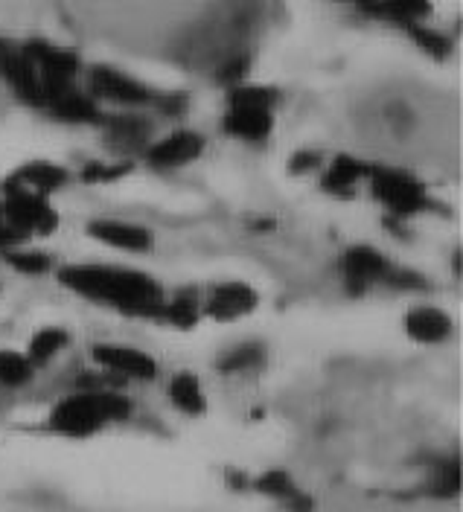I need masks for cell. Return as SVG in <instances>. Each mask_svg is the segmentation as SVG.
I'll return each mask as SVG.
<instances>
[{"label": "cell", "instance_id": "6da1fadb", "mask_svg": "<svg viewBox=\"0 0 463 512\" xmlns=\"http://www.w3.org/2000/svg\"><path fill=\"white\" fill-rule=\"evenodd\" d=\"M59 283L73 294L114 309L129 318L161 320L164 315L166 291L164 286L134 268L120 265H102V262H79L59 268Z\"/></svg>", "mask_w": 463, "mask_h": 512}, {"label": "cell", "instance_id": "7a4b0ae2", "mask_svg": "<svg viewBox=\"0 0 463 512\" xmlns=\"http://www.w3.org/2000/svg\"><path fill=\"white\" fill-rule=\"evenodd\" d=\"M132 416V402L120 390H82L65 396L47 419V428L67 440H85L100 434L111 422Z\"/></svg>", "mask_w": 463, "mask_h": 512}, {"label": "cell", "instance_id": "3957f363", "mask_svg": "<svg viewBox=\"0 0 463 512\" xmlns=\"http://www.w3.org/2000/svg\"><path fill=\"white\" fill-rule=\"evenodd\" d=\"M367 181H370V192L376 195V201L391 213V219H411V216H420L434 207L426 184L405 172V169H394V166H370L367 172Z\"/></svg>", "mask_w": 463, "mask_h": 512}, {"label": "cell", "instance_id": "277c9868", "mask_svg": "<svg viewBox=\"0 0 463 512\" xmlns=\"http://www.w3.org/2000/svg\"><path fill=\"white\" fill-rule=\"evenodd\" d=\"M24 50L33 59L38 82H41V111H44L56 96L73 88V79L79 73V56L73 50H65V47L41 41V38L24 41Z\"/></svg>", "mask_w": 463, "mask_h": 512}, {"label": "cell", "instance_id": "5b68a950", "mask_svg": "<svg viewBox=\"0 0 463 512\" xmlns=\"http://www.w3.org/2000/svg\"><path fill=\"white\" fill-rule=\"evenodd\" d=\"M0 213L9 227H15L18 233L30 236H53L59 230V213L56 207H50V201L44 195H35L21 187H6L3 184V204Z\"/></svg>", "mask_w": 463, "mask_h": 512}, {"label": "cell", "instance_id": "8992f818", "mask_svg": "<svg viewBox=\"0 0 463 512\" xmlns=\"http://www.w3.org/2000/svg\"><path fill=\"white\" fill-rule=\"evenodd\" d=\"M88 94L97 102H114V105H126V108H140V105H155V94L149 85L137 82L134 76L100 64L88 73Z\"/></svg>", "mask_w": 463, "mask_h": 512}, {"label": "cell", "instance_id": "52a82bcc", "mask_svg": "<svg viewBox=\"0 0 463 512\" xmlns=\"http://www.w3.org/2000/svg\"><path fill=\"white\" fill-rule=\"evenodd\" d=\"M0 79L21 102L41 108V82H38L33 59L24 50V41L0 38Z\"/></svg>", "mask_w": 463, "mask_h": 512}, {"label": "cell", "instance_id": "ba28073f", "mask_svg": "<svg viewBox=\"0 0 463 512\" xmlns=\"http://www.w3.org/2000/svg\"><path fill=\"white\" fill-rule=\"evenodd\" d=\"M204 152V137L199 131H172L161 140L149 143V149L143 152L146 166L158 169V172H175L190 166L193 160H199Z\"/></svg>", "mask_w": 463, "mask_h": 512}, {"label": "cell", "instance_id": "9c48e42d", "mask_svg": "<svg viewBox=\"0 0 463 512\" xmlns=\"http://www.w3.org/2000/svg\"><path fill=\"white\" fill-rule=\"evenodd\" d=\"M388 271H391L388 256L370 245H353L341 256V277L350 294H364L370 286L385 283Z\"/></svg>", "mask_w": 463, "mask_h": 512}, {"label": "cell", "instance_id": "30bf717a", "mask_svg": "<svg viewBox=\"0 0 463 512\" xmlns=\"http://www.w3.org/2000/svg\"><path fill=\"white\" fill-rule=\"evenodd\" d=\"M94 361L100 364L105 373L123 379H134V382H152L158 376V364L152 355L126 347V344H100L94 347Z\"/></svg>", "mask_w": 463, "mask_h": 512}, {"label": "cell", "instance_id": "8fae6325", "mask_svg": "<svg viewBox=\"0 0 463 512\" xmlns=\"http://www.w3.org/2000/svg\"><path fill=\"white\" fill-rule=\"evenodd\" d=\"M100 126L105 131L108 149L117 152L123 160L132 155H143L149 149L152 123L143 114H105Z\"/></svg>", "mask_w": 463, "mask_h": 512}, {"label": "cell", "instance_id": "7c38bea8", "mask_svg": "<svg viewBox=\"0 0 463 512\" xmlns=\"http://www.w3.org/2000/svg\"><path fill=\"white\" fill-rule=\"evenodd\" d=\"M257 306H260V294L248 286V283H236V280H233V283H219V286L213 288V291L207 294L201 312H204L207 318L225 323V320H236L251 315Z\"/></svg>", "mask_w": 463, "mask_h": 512}, {"label": "cell", "instance_id": "4fadbf2b", "mask_svg": "<svg viewBox=\"0 0 463 512\" xmlns=\"http://www.w3.org/2000/svg\"><path fill=\"white\" fill-rule=\"evenodd\" d=\"M88 236L97 239L108 248L132 251V254H146L155 245V236L149 227L132 222H117V219H97L88 224Z\"/></svg>", "mask_w": 463, "mask_h": 512}, {"label": "cell", "instance_id": "5bb4252c", "mask_svg": "<svg viewBox=\"0 0 463 512\" xmlns=\"http://www.w3.org/2000/svg\"><path fill=\"white\" fill-rule=\"evenodd\" d=\"M53 120L59 123H70V126H100L105 111L100 108V102L88 91H79L76 85L67 88L65 94H59L47 108H44Z\"/></svg>", "mask_w": 463, "mask_h": 512}, {"label": "cell", "instance_id": "9a60e30c", "mask_svg": "<svg viewBox=\"0 0 463 512\" xmlns=\"http://www.w3.org/2000/svg\"><path fill=\"white\" fill-rule=\"evenodd\" d=\"M67 181H70V172L65 166L50 163V160H33V163H24L21 169H15L6 178V187H21V190H30L47 198L50 192L67 187Z\"/></svg>", "mask_w": 463, "mask_h": 512}, {"label": "cell", "instance_id": "2e32d148", "mask_svg": "<svg viewBox=\"0 0 463 512\" xmlns=\"http://www.w3.org/2000/svg\"><path fill=\"white\" fill-rule=\"evenodd\" d=\"M251 489H257L260 495H268V498L280 501L289 512H312V507H315L312 498L283 469H268L260 478H251Z\"/></svg>", "mask_w": 463, "mask_h": 512}, {"label": "cell", "instance_id": "e0dca14e", "mask_svg": "<svg viewBox=\"0 0 463 512\" xmlns=\"http://www.w3.org/2000/svg\"><path fill=\"white\" fill-rule=\"evenodd\" d=\"M222 128L228 137L245 140V143H263L274 131V111L263 108H228Z\"/></svg>", "mask_w": 463, "mask_h": 512}, {"label": "cell", "instance_id": "ac0fdd59", "mask_svg": "<svg viewBox=\"0 0 463 512\" xmlns=\"http://www.w3.org/2000/svg\"><path fill=\"white\" fill-rule=\"evenodd\" d=\"M405 335L417 344H443L452 335V318L434 306H417L405 315Z\"/></svg>", "mask_w": 463, "mask_h": 512}, {"label": "cell", "instance_id": "d6986e66", "mask_svg": "<svg viewBox=\"0 0 463 512\" xmlns=\"http://www.w3.org/2000/svg\"><path fill=\"white\" fill-rule=\"evenodd\" d=\"M367 172H370V166L359 158L338 155L321 178V190L330 192L335 198H350V195H356V187L367 178Z\"/></svg>", "mask_w": 463, "mask_h": 512}, {"label": "cell", "instance_id": "ffe728a7", "mask_svg": "<svg viewBox=\"0 0 463 512\" xmlns=\"http://www.w3.org/2000/svg\"><path fill=\"white\" fill-rule=\"evenodd\" d=\"M362 12L373 15V18H385L391 24L399 27H414V24H426L423 18L431 12L429 3H420V0H394V3H362L359 6Z\"/></svg>", "mask_w": 463, "mask_h": 512}, {"label": "cell", "instance_id": "44dd1931", "mask_svg": "<svg viewBox=\"0 0 463 512\" xmlns=\"http://www.w3.org/2000/svg\"><path fill=\"white\" fill-rule=\"evenodd\" d=\"M169 402L187 416H201L207 411V399H204V387L199 376L193 373H178L169 382Z\"/></svg>", "mask_w": 463, "mask_h": 512}, {"label": "cell", "instance_id": "7402d4cb", "mask_svg": "<svg viewBox=\"0 0 463 512\" xmlns=\"http://www.w3.org/2000/svg\"><path fill=\"white\" fill-rule=\"evenodd\" d=\"M199 318V288H178L172 297H166L164 315H161L164 323H172V326H178V329H190V326H196V320Z\"/></svg>", "mask_w": 463, "mask_h": 512}, {"label": "cell", "instance_id": "603a6c76", "mask_svg": "<svg viewBox=\"0 0 463 512\" xmlns=\"http://www.w3.org/2000/svg\"><path fill=\"white\" fill-rule=\"evenodd\" d=\"M67 344H70V335H67L65 329H59V326L38 329L33 335V341H30V347H27V358H30L33 367H44V364H50L59 352L65 350Z\"/></svg>", "mask_w": 463, "mask_h": 512}, {"label": "cell", "instance_id": "cb8c5ba5", "mask_svg": "<svg viewBox=\"0 0 463 512\" xmlns=\"http://www.w3.org/2000/svg\"><path fill=\"white\" fill-rule=\"evenodd\" d=\"M280 102V91L268 88V85H239L228 91V105L231 108H263L274 111Z\"/></svg>", "mask_w": 463, "mask_h": 512}, {"label": "cell", "instance_id": "d4e9b609", "mask_svg": "<svg viewBox=\"0 0 463 512\" xmlns=\"http://www.w3.org/2000/svg\"><path fill=\"white\" fill-rule=\"evenodd\" d=\"M265 364L263 344H242L236 350L225 352L219 358V373L233 376V373H248V370H260Z\"/></svg>", "mask_w": 463, "mask_h": 512}, {"label": "cell", "instance_id": "484cf974", "mask_svg": "<svg viewBox=\"0 0 463 512\" xmlns=\"http://www.w3.org/2000/svg\"><path fill=\"white\" fill-rule=\"evenodd\" d=\"M6 265L15 268L18 274H27V277H41V274H50L56 268L53 256L47 251H33V248H15V251H6L3 254Z\"/></svg>", "mask_w": 463, "mask_h": 512}, {"label": "cell", "instance_id": "4316f807", "mask_svg": "<svg viewBox=\"0 0 463 512\" xmlns=\"http://www.w3.org/2000/svg\"><path fill=\"white\" fill-rule=\"evenodd\" d=\"M35 376V367L24 352L0 350V387H21Z\"/></svg>", "mask_w": 463, "mask_h": 512}, {"label": "cell", "instance_id": "83f0119b", "mask_svg": "<svg viewBox=\"0 0 463 512\" xmlns=\"http://www.w3.org/2000/svg\"><path fill=\"white\" fill-rule=\"evenodd\" d=\"M132 172V160H114V163H102V160H91L79 178L85 184H111V181H120Z\"/></svg>", "mask_w": 463, "mask_h": 512}, {"label": "cell", "instance_id": "f1b7e54d", "mask_svg": "<svg viewBox=\"0 0 463 512\" xmlns=\"http://www.w3.org/2000/svg\"><path fill=\"white\" fill-rule=\"evenodd\" d=\"M429 489L431 495H440V498L455 495V492L461 489V466H458V460H443V463L434 469V475H431Z\"/></svg>", "mask_w": 463, "mask_h": 512}, {"label": "cell", "instance_id": "f546056e", "mask_svg": "<svg viewBox=\"0 0 463 512\" xmlns=\"http://www.w3.org/2000/svg\"><path fill=\"white\" fill-rule=\"evenodd\" d=\"M408 35L420 44V50L431 53L434 59H446L449 56V38L443 32L431 30L426 24H414V27H408Z\"/></svg>", "mask_w": 463, "mask_h": 512}, {"label": "cell", "instance_id": "4dcf8cb0", "mask_svg": "<svg viewBox=\"0 0 463 512\" xmlns=\"http://www.w3.org/2000/svg\"><path fill=\"white\" fill-rule=\"evenodd\" d=\"M248 56H233L231 62H225L219 67V73H216V79L222 82V85H228V91L231 88H239V85H245V76H248Z\"/></svg>", "mask_w": 463, "mask_h": 512}, {"label": "cell", "instance_id": "1f68e13d", "mask_svg": "<svg viewBox=\"0 0 463 512\" xmlns=\"http://www.w3.org/2000/svg\"><path fill=\"white\" fill-rule=\"evenodd\" d=\"M385 286L399 288V291H420L426 288V280L417 274V271H408V268H391L388 277H385Z\"/></svg>", "mask_w": 463, "mask_h": 512}, {"label": "cell", "instance_id": "d6a6232c", "mask_svg": "<svg viewBox=\"0 0 463 512\" xmlns=\"http://www.w3.org/2000/svg\"><path fill=\"white\" fill-rule=\"evenodd\" d=\"M324 166V158L318 152H295L292 160H289V175H306V172H315Z\"/></svg>", "mask_w": 463, "mask_h": 512}, {"label": "cell", "instance_id": "836d02e7", "mask_svg": "<svg viewBox=\"0 0 463 512\" xmlns=\"http://www.w3.org/2000/svg\"><path fill=\"white\" fill-rule=\"evenodd\" d=\"M24 245H27V236L18 233L15 227H9L6 219H3V213H0V254L15 251V248H24Z\"/></svg>", "mask_w": 463, "mask_h": 512}, {"label": "cell", "instance_id": "e575fe53", "mask_svg": "<svg viewBox=\"0 0 463 512\" xmlns=\"http://www.w3.org/2000/svg\"><path fill=\"white\" fill-rule=\"evenodd\" d=\"M155 105L169 114V117H178V114H184V105H187V99L184 96H155Z\"/></svg>", "mask_w": 463, "mask_h": 512}, {"label": "cell", "instance_id": "d590c367", "mask_svg": "<svg viewBox=\"0 0 463 512\" xmlns=\"http://www.w3.org/2000/svg\"><path fill=\"white\" fill-rule=\"evenodd\" d=\"M228 483H231V489H251V478L248 475H242V472H228Z\"/></svg>", "mask_w": 463, "mask_h": 512}]
</instances>
